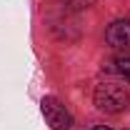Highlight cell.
<instances>
[{
    "mask_svg": "<svg viewBox=\"0 0 130 130\" xmlns=\"http://www.w3.org/2000/svg\"><path fill=\"white\" fill-rule=\"evenodd\" d=\"M95 105L103 113H123L130 105V95L125 93L123 85L118 83H103L95 88Z\"/></svg>",
    "mask_w": 130,
    "mask_h": 130,
    "instance_id": "6da1fadb",
    "label": "cell"
},
{
    "mask_svg": "<svg viewBox=\"0 0 130 130\" xmlns=\"http://www.w3.org/2000/svg\"><path fill=\"white\" fill-rule=\"evenodd\" d=\"M43 115L48 120V125L53 130H70L73 128V115L65 110V105H60L55 98H45L43 100Z\"/></svg>",
    "mask_w": 130,
    "mask_h": 130,
    "instance_id": "7a4b0ae2",
    "label": "cell"
},
{
    "mask_svg": "<svg viewBox=\"0 0 130 130\" xmlns=\"http://www.w3.org/2000/svg\"><path fill=\"white\" fill-rule=\"evenodd\" d=\"M105 40L110 48H128L130 45V20H115L105 30Z\"/></svg>",
    "mask_w": 130,
    "mask_h": 130,
    "instance_id": "3957f363",
    "label": "cell"
},
{
    "mask_svg": "<svg viewBox=\"0 0 130 130\" xmlns=\"http://www.w3.org/2000/svg\"><path fill=\"white\" fill-rule=\"evenodd\" d=\"M98 0H63V5L68 10H85V8H90V5H95Z\"/></svg>",
    "mask_w": 130,
    "mask_h": 130,
    "instance_id": "277c9868",
    "label": "cell"
},
{
    "mask_svg": "<svg viewBox=\"0 0 130 130\" xmlns=\"http://www.w3.org/2000/svg\"><path fill=\"white\" fill-rule=\"evenodd\" d=\"M115 65H118V73H120V75L130 83V58H120Z\"/></svg>",
    "mask_w": 130,
    "mask_h": 130,
    "instance_id": "5b68a950",
    "label": "cell"
},
{
    "mask_svg": "<svg viewBox=\"0 0 130 130\" xmlns=\"http://www.w3.org/2000/svg\"><path fill=\"white\" fill-rule=\"evenodd\" d=\"M93 130H113V128H108V125H95Z\"/></svg>",
    "mask_w": 130,
    "mask_h": 130,
    "instance_id": "8992f818",
    "label": "cell"
}]
</instances>
